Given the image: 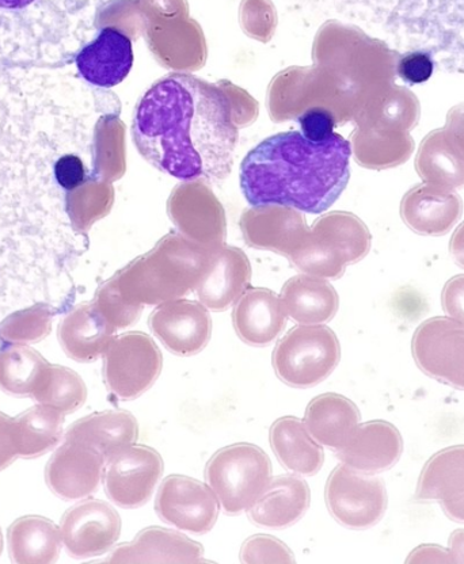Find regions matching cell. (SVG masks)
Here are the masks:
<instances>
[{
	"label": "cell",
	"mask_w": 464,
	"mask_h": 564,
	"mask_svg": "<svg viewBox=\"0 0 464 564\" xmlns=\"http://www.w3.org/2000/svg\"><path fill=\"white\" fill-rule=\"evenodd\" d=\"M132 137L140 154L181 181H220L238 143L230 99L196 76L173 74L144 94Z\"/></svg>",
	"instance_id": "obj_1"
},
{
	"label": "cell",
	"mask_w": 464,
	"mask_h": 564,
	"mask_svg": "<svg viewBox=\"0 0 464 564\" xmlns=\"http://www.w3.org/2000/svg\"><path fill=\"white\" fill-rule=\"evenodd\" d=\"M116 332L96 304L85 303L63 317L57 334L68 357L79 362H93L105 355Z\"/></svg>",
	"instance_id": "obj_18"
},
{
	"label": "cell",
	"mask_w": 464,
	"mask_h": 564,
	"mask_svg": "<svg viewBox=\"0 0 464 564\" xmlns=\"http://www.w3.org/2000/svg\"><path fill=\"white\" fill-rule=\"evenodd\" d=\"M235 332L245 344L263 348L284 332L287 313L274 293L255 290L246 293L233 313Z\"/></svg>",
	"instance_id": "obj_20"
},
{
	"label": "cell",
	"mask_w": 464,
	"mask_h": 564,
	"mask_svg": "<svg viewBox=\"0 0 464 564\" xmlns=\"http://www.w3.org/2000/svg\"><path fill=\"white\" fill-rule=\"evenodd\" d=\"M105 468V457L91 446L66 440L46 466L45 480L57 497L73 501L96 492Z\"/></svg>",
	"instance_id": "obj_13"
},
{
	"label": "cell",
	"mask_w": 464,
	"mask_h": 564,
	"mask_svg": "<svg viewBox=\"0 0 464 564\" xmlns=\"http://www.w3.org/2000/svg\"><path fill=\"white\" fill-rule=\"evenodd\" d=\"M89 2H91V0H0V10L17 13V11L31 9L34 8V6L50 10H68L79 8V6Z\"/></svg>",
	"instance_id": "obj_38"
},
{
	"label": "cell",
	"mask_w": 464,
	"mask_h": 564,
	"mask_svg": "<svg viewBox=\"0 0 464 564\" xmlns=\"http://www.w3.org/2000/svg\"><path fill=\"white\" fill-rule=\"evenodd\" d=\"M240 561L248 564L295 563V556L279 539L256 534L244 543Z\"/></svg>",
	"instance_id": "obj_33"
},
{
	"label": "cell",
	"mask_w": 464,
	"mask_h": 564,
	"mask_svg": "<svg viewBox=\"0 0 464 564\" xmlns=\"http://www.w3.org/2000/svg\"><path fill=\"white\" fill-rule=\"evenodd\" d=\"M442 303L445 314L464 326V274L456 275L446 282Z\"/></svg>",
	"instance_id": "obj_37"
},
{
	"label": "cell",
	"mask_w": 464,
	"mask_h": 564,
	"mask_svg": "<svg viewBox=\"0 0 464 564\" xmlns=\"http://www.w3.org/2000/svg\"><path fill=\"white\" fill-rule=\"evenodd\" d=\"M94 304H96L99 313L107 317L117 330L132 326L133 323L139 321L143 311V307H140V305L127 303L114 284L104 286L98 292L96 300H94Z\"/></svg>",
	"instance_id": "obj_32"
},
{
	"label": "cell",
	"mask_w": 464,
	"mask_h": 564,
	"mask_svg": "<svg viewBox=\"0 0 464 564\" xmlns=\"http://www.w3.org/2000/svg\"><path fill=\"white\" fill-rule=\"evenodd\" d=\"M310 502L307 481L295 475H281L270 480L267 489L251 505L249 517L257 525L283 529L301 520Z\"/></svg>",
	"instance_id": "obj_19"
},
{
	"label": "cell",
	"mask_w": 464,
	"mask_h": 564,
	"mask_svg": "<svg viewBox=\"0 0 464 564\" xmlns=\"http://www.w3.org/2000/svg\"><path fill=\"white\" fill-rule=\"evenodd\" d=\"M416 170L427 184L450 189L464 187V154L445 128L432 131L422 140L416 158Z\"/></svg>",
	"instance_id": "obj_25"
},
{
	"label": "cell",
	"mask_w": 464,
	"mask_h": 564,
	"mask_svg": "<svg viewBox=\"0 0 464 564\" xmlns=\"http://www.w3.org/2000/svg\"><path fill=\"white\" fill-rule=\"evenodd\" d=\"M163 474V460L147 445H132L105 462V491L121 508L143 507Z\"/></svg>",
	"instance_id": "obj_9"
},
{
	"label": "cell",
	"mask_w": 464,
	"mask_h": 564,
	"mask_svg": "<svg viewBox=\"0 0 464 564\" xmlns=\"http://www.w3.org/2000/svg\"><path fill=\"white\" fill-rule=\"evenodd\" d=\"M341 360L337 335L331 327L304 325L293 327L273 350L276 375L285 384L309 388L322 383Z\"/></svg>",
	"instance_id": "obj_5"
},
{
	"label": "cell",
	"mask_w": 464,
	"mask_h": 564,
	"mask_svg": "<svg viewBox=\"0 0 464 564\" xmlns=\"http://www.w3.org/2000/svg\"><path fill=\"white\" fill-rule=\"evenodd\" d=\"M61 533L69 555H104L120 538L121 517L109 503L89 499L75 505L63 516Z\"/></svg>",
	"instance_id": "obj_11"
},
{
	"label": "cell",
	"mask_w": 464,
	"mask_h": 564,
	"mask_svg": "<svg viewBox=\"0 0 464 564\" xmlns=\"http://www.w3.org/2000/svg\"><path fill=\"white\" fill-rule=\"evenodd\" d=\"M205 480L227 514L249 510L272 480V463L257 445L234 444L217 451L205 467Z\"/></svg>",
	"instance_id": "obj_4"
},
{
	"label": "cell",
	"mask_w": 464,
	"mask_h": 564,
	"mask_svg": "<svg viewBox=\"0 0 464 564\" xmlns=\"http://www.w3.org/2000/svg\"><path fill=\"white\" fill-rule=\"evenodd\" d=\"M399 53H431L436 68L464 74V0H331Z\"/></svg>",
	"instance_id": "obj_3"
},
{
	"label": "cell",
	"mask_w": 464,
	"mask_h": 564,
	"mask_svg": "<svg viewBox=\"0 0 464 564\" xmlns=\"http://www.w3.org/2000/svg\"><path fill=\"white\" fill-rule=\"evenodd\" d=\"M325 498L333 519L354 531L378 524L389 503L384 480L346 466H338L332 473Z\"/></svg>",
	"instance_id": "obj_7"
},
{
	"label": "cell",
	"mask_w": 464,
	"mask_h": 564,
	"mask_svg": "<svg viewBox=\"0 0 464 564\" xmlns=\"http://www.w3.org/2000/svg\"><path fill=\"white\" fill-rule=\"evenodd\" d=\"M281 303L287 315L302 325H322L332 321L338 311L336 291L326 282L307 279L288 282Z\"/></svg>",
	"instance_id": "obj_27"
},
{
	"label": "cell",
	"mask_w": 464,
	"mask_h": 564,
	"mask_svg": "<svg viewBox=\"0 0 464 564\" xmlns=\"http://www.w3.org/2000/svg\"><path fill=\"white\" fill-rule=\"evenodd\" d=\"M162 366V352L150 335L126 333L114 338L105 351V384L117 398L131 401L154 386Z\"/></svg>",
	"instance_id": "obj_6"
},
{
	"label": "cell",
	"mask_w": 464,
	"mask_h": 564,
	"mask_svg": "<svg viewBox=\"0 0 464 564\" xmlns=\"http://www.w3.org/2000/svg\"><path fill=\"white\" fill-rule=\"evenodd\" d=\"M82 78L98 87L120 85L133 66L132 41L116 28H105L75 58Z\"/></svg>",
	"instance_id": "obj_16"
},
{
	"label": "cell",
	"mask_w": 464,
	"mask_h": 564,
	"mask_svg": "<svg viewBox=\"0 0 464 564\" xmlns=\"http://www.w3.org/2000/svg\"><path fill=\"white\" fill-rule=\"evenodd\" d=\"M451 257L457 267L464 269V221L455 229L450 242Z\"/></svg>",
	"instance_id": "obj_42"
},
{
	"label": "cell",
	"mask_w": 464,
	"mask_h": 564,
	"mask_svg": "<svg viewBox=\"0 0 464 564\" xmlns=\"http://www.w3.org/2000/svg\"><path fill=\"white\" fill-rule=\"evenodd\" d=\"M407 563H455L451 551L440 545L425 544L410 552Z\"/></svg>",
	"instance_id": "obj_40"
},
{
	"label": "cell",
	"mask_w": 464,
	"mask_h": 564,
	"mask_svg": "<svg viewBox=\"0 0 464 564\" xmlns=\"http://www.w3.org/2000/svg\"><path fill=\"white\" fill-rule=\"evenodd\" d=\"M360 423V411L350 399L338 393H323L307 405L304 425L316 443L341 449Z\"/></svg>",
	"instance_id": "obj_21"
},
{
	"label": "cell",
	"mask_w": 464,
	"mask_h": 564,
	"mask_svg": "<svg viewBox=\"0 0 464 564\" xmlns=\"http://www.w3.org/2000/svg\"><path fill=\"white\" fill-rule=\"evenodd\" d=\"M62 543L61 529L44 517H22L9 529V551L14 563H54Z\"/></svg>",
	"instance_id": "obj_24"
},
{
	"label": "cell",
	"mask_w": 464,
	"mask_h": 564,
	"mask_svg": "<svg viewBox=\"0 0 464 564\" xmlns=\"http://www.w3.org/2000/svg\"><path fill=\"white\" fill-rule=\"evenodd\" d=\"M299 123H301L302 134L311 141H325L334 133V117L331 111L325 109L315 108L301 117H299Z\"/></svg>",
	"instance_id": "obj_35"
},
{
	"label": "cell",
	"mask_w": 464,
	"mask_h": 564,
	"mask_svg": "<svg viewBox=\"0 0 464 564\" xmlns=\"http://www.w3.org/2000/svg\"><path fill=\"white\" fill-rule=\"evenodd\" d=\"M13 423L19 456L37 457L62 440L64 413L51 405L40 404L13 419Z\"/></svg>",
	"instance_id": "obj_29"
},
{
	"label": "cell",
	"mask_w": 464,
	"mask_h": 564,
	"mask_svg": "<svg viewBox=\"0 0 464 564\" xmlns=\"http://www.w3.org/2000/svg\"><path fill=\"white\" fill-rule=\"evenodd\" d=\"M3 549V540H2V533H0V554H2Z\"/></svg>",
	"instance_id": "obj_45"
},
{
	"label": "cell",
	"mask_w": 464,
	"mask_h": 564,
	"mask_svg": "<svg viewBox=\"0 0 464 564\" xmlns=\"http://www.w3.org/2000/svg\"><path fill=\"white\" fill-rule=\"evenodd\" d=\"M417 366L434 380L464 391V326L451 317L422 322L411 339Z\"/></svg>",
	"instance_id": "obj_8"
},
{
	"label": "cell",
	"mask_w": 464,
	"mask_h": 564,
	"mask_svg": "<svg viewBox=\"0 0 464 564\" xmlns=\"http://www.w3.org/2000/svg\"><path fill=\"white\" fill-rule=\"evenodd\" d=\"M40 404L51 405L64 414H72L82 408L87 399V388L78 373L74 370L50 366L43 383L33 395Z\"/></svg>",
	"instance_id": "obj_30"
},
{
	"label": "cell",
	"mask_w": 464,
	"mask_h": 564,
	"mask_svg": "<svg viewBox=\"0 0 464 564\" xmlns=\"http://www.w3.org/2000/svg\"><path fill=\"white\" fill-rule=\"evenodd\" d=\"M150 328L164 348L182 357L195 356L208 345L213 319L208 308L190 300H172L152 311Z\"/></svg>",
	"instance_id": "obj_12"
},
{
	"label": "cell",
	"mask_w": 464,
	"mask_h": 564,
	"mask_svg": "<svg viewBox=\"0 0 464 564\" xmlns=\"http://www.w3.org/2000/svg\"><path fill=\"white\" fill-rule=\"evenodd\" d=\"M443 511L451 520L464 524V496L442 502Z\"/></svg>",
	"instance_id": "obj_43"
},
{
	"label": "cell",
	"mask_w": 464,
	"mask_h": 564,
	"mask_svg": "<svg viewBox=\"0 0 464 564\" xmlns=\"http://www.w3.org/2000/svg\"><path fill=\"white\" fill-rule=\"evenodd\" d=\"M155 510L166 524L204 534L216 524L220 505L209 486L190 476L170 475L158 490Z\"/></svg>",
	"instance_id": "obj_10"
},
{
	"label": "cell",
	"mask_w": 464,
	"mask_h": 564,
	"mask_svg": "<svg viewBox=\"0 0 464 564\" xmlns=\"http://www.w3.org/2000/svg\"><path fill=\"white\" fill-rule=\"evenodd\" d=\"M19 456L13 419L0 413V469L9 467Z\"/></svg>",
	"instance_id": "obj_39"
},
{
	"label": "cell",
	"mask_w": 464,
	"mask_h": 564,
	"mask_svg": "<svg viewBox=\"0 0 464 564\" xmlns=\"http://www.w3.org/2000/svg\"><path fill=\"white\" fill-rule=\"evenodd\" d=\"M402 452L401 432L390 422L371 421L357 425L337 457L358 473L379 474L396 466Z\"/></svg>",
	"instance_id": "obj_15"
},
{
	"label": "cell",
	"mask_w": 464,
	"mask_h": 564,
	"mask_svg": "<svg viewBox=\"0 0 464 564\" xmlns=\"http://www.w3.org/2000/svg\"><path fill=\"white\" fill-rule=\"evenodd\" d=\"M445 131L464 154V104L454 106L446 115Z\"/></svg>",
	"instance_id": "obj_41"
},
{
	"label": "cell",
	"mask_w": 464,
	"mask_h": 564,
	"mask_svg": "<svg viewBox=\"0 0 464 564\" xmlns=\"http://www.w3.org/2000/svg\"><path fill=\"white\" fill-rule=\"evenodd\" d=\"M139 437L137 419L128 411H104L75 422L66 432V440L79 441L99 452L105 462L134 445Z\"/></svg>",
	"instance_id": "obj_22"
},
{
	"label": "cell",
	"mask_w": 464,
	"mask_h": 564,
	"mask_svg": "<svg viewBox=\"0 0 464 564\" xmlns=\"http://www.w3.org/2000/svg\"><path fill=\"white\" fill-rule=\"evenodd\" d=\"M463 203L450 187L421 184L410 189L401 203V216L411 231L424 237H443L461 220Z\"/></svg>",
	"instance_id": "obj_14"
},
{
	"label": "cell",
	"mask_w": 464,
	"mask_h": 564,
	"mask_svg": "<svg viewBox=\"0 0 464 564\" xmlns=\"http://www.w3.org/2000/svg\"><path fill=\"white\" fill-rule=\"evenodd\" d=\"M61 314V310L45 303L15 311L0 323V346L39 343L51 333L52 323Z\"/></svg>",
	"instance_id": "obj_31"
},
{
	"label": "cell",
	"mask_w": 464,
	"mask_h": 564,
	"mask_svg": "<svg viewBox=\"0 0 464 564\" xmlns=\"http://www.w3.org/2000/svg\"><path fill=\"white\" fill-rule=\"evenodd\" d=\"M450 551L455 563H464V529H457L450 536Z\"/></svg>",
	"instance_id": "obj_44"
},
{
	"label": "cell",
	"mask_w": 464,
	"mask_h": 564,
	"mask_svg": "<svg viewBox=\"0 0 464 564\" xmlns=\"http://www.w3.org/2000/svg\"><path fill=\"white\" fill-rule=\"evenodd\" d=\"M434 68L436 64L431 53L425 51L403 52L397 62V75L411 86L425 84L432 78Z\"/></svg>",
	"instance_id": "obj_34"
},
{
	"label": "cell",
	"mask_w": 464,
	"mask_h": 564,
	"mask_svg": "<svg viewBox=\"0 0 464 564\" xmlns=\"http://www.w3.org/2000/svg\"><path fill=\"white\" fill-rule=\"evenodd\" d=\"M204 546L185 534L151 527L133 542L117 546L108 562L114 563H198L204 562Z\"/></svg>",
	"instance_id": "obj_17"
},
{
	"label": "cell",
	"mask_w": 464,
	"mask_h": 564,
	"mask_svg": "<svg viewBox=\"0 0 464 564\" xmlns=\"http://www.w3.org/2000/svg\"><path fill=\"white\" fill-rule=\"evenodd\" d=\"M352 147L333 133L311 141L301 132L274 134L240 166V189L252 208L280 205L319 215L333 207L350 180Z\"/></svg>",
	"instance_id": "obj_2"
},
{
	"label": "cell",
	"mask_w": 464,
	"mask_h": 564,
	"mask_svg": "<svg viewBox=\"0 0 464 564\" xmlns=\"http://www.w3.org/2000/svg\"><path fill=\"white\" fill-rule=\"evenodd\" d=\"M51 364L37 350L22 344L0 346V388L10 395L32 397Z\"/></svg>",
	"instance_id": "obj_28"
},
{
	"label": "cell",
	"mask_w": 464,
	"mask_h": 564,
	"mask_svg": "<svg viewBox=\"0 0 464 564\" xmlns=\"http://www.w3.org/2000/svg\"><path fill=\"white\" fill-rule=\"evenodd\" d=\"M55 178L64 189H75L84 184L86 170L79 156L64 155L55 163Z\"/></svg>",
	"instance_id": "obj_36"
},
{
	"label": "cell",
	"mask_w": 464,
	"mask_h": 564,
	"mask_svg": "<svg viewBox=\"0 0 464 564\" xmlns=\"http://www.w3.org/2000/svg\"><path fill=\"white\" fill-rule=\"evenodd\" d=\"M464 496V445L451 446L429 458L417 486V499L445 502Z\"/></svg>",
	"instance_id": "obj_26"
},
{
	"label": "cell",
	"mask_w": 464,
	"mask_h": 564,
	"mask_svg": "<svg viewBox=\"0 0 464 564\" xmlns=\"http://www.w3.org/2000/svg\"><path fill=\"white\" fill-rule=\"evenodd\" d=\"M270 445L281 466L299 475H315L325 462L322 446L295 416H283L273 423Z\"/></svg>",
	"instance_id": "obj_23"
}]
</instances>
